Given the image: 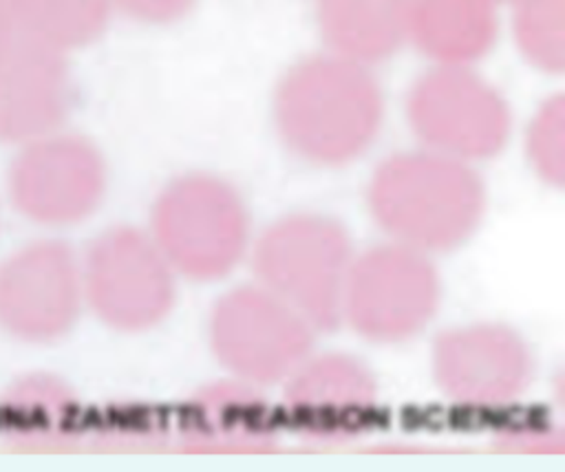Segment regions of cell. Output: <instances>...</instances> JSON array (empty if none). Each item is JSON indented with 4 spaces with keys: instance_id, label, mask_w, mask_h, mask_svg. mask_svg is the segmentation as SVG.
I'll use <instances>...</instances> for the list:
<instances>
[{
    "instance_id": "cell-21",
    "label": "cell",
    "mask_w": 565,
    "mask_h": 472,
    "mask_svg": "<svg viewBox=\"0 0 565 472\" xmlns=\"http://www.w3.org/2000/svg\"><path fill=\"white\" fill-rule=\"evenodd\" d=\"M194 0H113L126 13L146 22H170L181 18Z\"/></svg>"
},
{
    "instance_id": "cell-5",
    "label": "cell",
    "mask_w": 565,
    "mask_h": 472,
    "mask_svg": "<svg viewBox=\"0 0 565 472\" xmlns=\"http://www.w3.org/2000/svg\"><path fill=\"white\" fill-rule=\"evenodd\" d=\"M313 326L274 291L238 285L212 307L207 337L216 360L252 386L285 382L309 355Z\"/></svg>"
},
{
    "instance_id": "cell-3",
    "label": "cell",
    "mask_w": 565,
    "mask_h": 472,
    "mask_svg": "<svg viewBox=\"0 0 565 472\" xmlns=\"http://www.w3.org/2000/svg\"><path fill=\"white\" fill-rule=\"evenodd\" d=\"M342 223L327 214L294 212L269 223L254 243L256 280L305 315L313 329L342 320V291L353 260Z\"/></svg>"
},
{
    "instance_id": "cell-10",
    "label": "cell",
    "mask_w": 565,
    "mask_h": 472,
    "mask_svg": "<svg viewBox=\"0 0 565 472\" xmlns=\"http://www.w3.org/2000/svg\"><path fill=\"white\" fill-rule=\"evenodd\" d=\"M408 121L426 148L470 163L505 146L512 119L486 79L468 66L439 64L413 84Z\"/></svg>"
},
{
    "instance_id": "cell-13",
    "label": "cell",
    "mask_w": 565,
    "mask_h": 472,
    "mask_svg": "<svg viewBox=\"0 0 565 472\" xmlns=\"http://www.w3.org/2000/svg\"><path fill=\"white\" fill-rule=\"evenodd\" d=\"M62 53L20 33L0 53V141L22 146L60 128L73 97Z\"/></svg>"
},
{
    "instance_id": "cell-23",
    "label": "cell",
    "mask_w": 565,
    "mask_h": 472,
    "mask_svg": "<svg viewBox=\"0 0 565 472\" xmlns=\"http://www.w3.org/2000/svg\"><path fill=\"white\" fill-rule=\"evenodd\" d=\"M0 221H2V212H0Z\"/></svg>"
},
{
    "instance_id": "cell-8",
    "label": "cell",
    "mask_w": 565,
    "mask_h": 472,
    "mask_svg": "<svg viewBox=\"0 0 565 472\" xmlns=\"http://www.w3.org/2000/svg\"><path fill=\"white\" fill-rule=\"evenodd\" d=\"M108 185L99 150L77 135L49 132L20 146L7 170L15 214L40 227H73L104 201Z\"/></svg>"
},
{
    "instance_id": "cell-17",
    "label": "cell",
    "mask_w": 565,
    "mask_h": 472,
    "mask_svg": "<svg viewBox=\"0 0 565 472\" xmlns=\"http://www.w3.org/2000/svg\"><path fill=\"white\" fill-rule=\"evenodd\" d=\"M411 0H320L318 22L333 53L371 64L408 37Z\"/></svg>"
},
{
    "instance_id": "cell-7",
    "label": "cell",
    "mask_w": 565,
    "mask_h": 472,
    "mask_svg": "<svg viewBox=\"0 0 565 472\" xmlns=\"http://www.w3.org/2000/svg\"><path fill=\"white\" fill-rule=\"evenodd\" d=\"M84 307L115 331H146L174 304V269L148 232L115 225L79 256Z\"/></svg>"
},
{
    "instance_id": "cell-2",
    "label": "cell",
    "mask_w": 565,
    "mask_h": 472,
    "mask_svg": "<svg viewBox=\"0 0 565 472\" xmlns=\"http://www.w3.org/2000/svg\"><path fill=\"white\" fill-rule=\"evenodd\" d=\"M382 108V90L366 64L338 53L298 62L274 99L282 141L318 165L360 157L380 130Z\"/></svg>"
},
{
    "instance_id": "cell-22",
    "label": "cell",
    "mask_w": 565,
    "mask_h": 472,
    "mask_svg": "<svg viewBox=\"0 0 565 472\" xmlns=\"http://www.w3.org/2000/svg\"><path fill=\"white\" fill-rule=\"evenodd\" d=\"M15 37V29H13V22L7 13V7L4 2L0 0V53L7 49V44Z\"/></svg>"
},
{
    "instance_id": "cell-18",
    "label": "cell",
    "mask_w": 565,
    "mask_h": 472,
    "mask_svg": "<svg viewBox=\"0 0 565 472\" xmlns=\"http://www.w3.org/2000/svg\"><path fill=\"white\" fill-rule=\"evenodd\" d=\"M15 33L71 49L90 42L106 26L113 0H2Z\"/></svg>"
},
{
    "instance_id": "cell-14",
    "label": "cell",
    "mask_w": 565,
    "mask_h": 472,
    "mask_svg": "<svg viewBox=\"0 0 565 472\" xmlns=\"http://www.w3.org/2000/svg\"><path fill=\"white\" fill-rule=\"evenodd\" d=\"M181 435L188 448L207 452H258L276 439L267 404L241 379L201 390L183 415Z\"/></svg>"
},
{
    "instance_id": "cell-1",
    "label": "cell",
    "mask_w": 565,
    "mask_h": 472,
    "mask_svg": "<svg viewBox=\"0 0 565 472\" xmlns=\"http://www.w3.org/2000/svg\"><path fill=\"white\" fill-rule=\"evenodd\" d=\"M366 203L391 240L435 254L475 234L486 190L468 161L426 148L384 159L369 181Z\"/></svg>"
},
{
    "instance_id": "cell-20",
    "label": "cell",
    "mask_w": 565,
    "mask_h": 472,
    "mask_svg": "<svg viewBox=\"0 0 565 472\" xmlns=\"http://www.w3.org/2000/svg\"><path fill=\"white\" fill-rule=\"evenodd\" d=\"M527 159L534 172L550 185L565 179V104L556 95L545 101L527 128Z\"/></svg>"
},
{
    "instance_id": "cell-6",
    "label": "cell",
    "mask_w": 565,
    "mask_h": 472,
    "mask_svg": "<svg viewBox=\"0 0 565 472\" xmlns=\"http://www.w3.org/2000/svg\"><path fill=\"white\" fill-rule=\"evenodd\" d=\"M441 282L430 254L388 240L353 256L342 320L373 342L395 344L415 337L435 318Z\"/></svg>"
},
{
    "instance_id": "cell-19",
    "label": "cell",
    "mask_w": 565,
    "mask_h": 472,
    "mask_svg": "<svg viewBox=\"0 0 565 472\" xmlns=\"http://www.w3.org/2000/svg\"><path fill=\"white\" fill-rule=\"evenodd\" d=\"M565 0H516L514 37L521 53L541 71L561 73L565 64Z\"/></svg>"
},
{
    "instance_id": "cell-12",
    "label": "cell",
    "mask_w": 565,
    "mask_h": 472,
    "mask_svg": "<svg viewBox=\"0 0 565 472\" xmlns=\"http://www.w3.org/2000/svg\"><path fill=\"white\" fill-rule=\"evenodd\" d=\"M377 384L353 355H309L285 379V410L294 428L316 441L358 432L373 415Z\"/></svg>"
},
{
    "instance_id": "cell-11",
    "label": "cell",
    "mask_w": 565,
    "mask_h": 472,
    "mask_svg": "<svg viewBox=\"0 0 565 472\" xmlns=\"http://www.w3.org/2000/svg\"><path fill=\"white\" fill-rule=\"evenodd\" d=\"M430 364L439 390L468 410L508 408L532 382L525 340L497 322H470L439 333Z\"/></svg>"
},
{
    "instance_id": "cell-16",
    "label": "cell",
    "mask_w": 565,
    "mask_h": 472,
    "mask_svg": "<svg viewBox=\"0 0 565 472\" xmlns=\"http://www.w3.org/2000/svg\"><path fill=\"white\" fill-rule=\"evenodd\" d=\"M408 37L433 60L468 66L497 37L492 0H411Z\"/></svg>"
},
{
    "instance_id": "cell-15",
    "label": "cell",
    "mask_w": 565,
    "mask_h": 472,
    "mask_svg": "<svg viewBox=\"0 0 565 472\" xmlns=\"http://www.w3.org/2000/svg\"><path fill=\"white\" fill-rule=\"evenodd\" d=\"M79 437V404L71 386L35 373L0 393V439L20 450H60Z\"/></svg>"
},
{
    "instance_id": "cell-4",
    "label": "cell",
    "mask_w": 565,
    "mask_h": 472,
    "mask_svg": "<svg viewBox=\"0 0 565 472\" xmlns=\"http://www.w3.org/2000/svg\"><path fill=\"white\" fill-rule=\"evenodd\" d=\"M243 196L212 174L168 183L150 212V236L174 273L210 282L227 276L249 247Z\"/></svg>"
},
{
    "instance_id": "cell-9",
    "label": "cell",
    "mask_w": 565,
    "mask_h": 472,
    "mask_svg": "<svg viewBox=\"0 0 565 472\" xmlns=\"http://www.w3.org/2000/svg\"><path fill=\"white\" fill-rule=\"evenodd\" d=\"M84 311L79 256L60 238H33L0 260V331L24 344H51Z\"/></svg>"
},
{
    "instance_id": "cell-24",
    "label": "cell",
    "mask_w": 565,
    "mask_h": 472,
    "mask_svg": "<svg viewBox=\"0 0 565 472\" xmlns=\"http://www.w3.org/2000/svg\"><path fill=\"white\" fill-rule=\"evenodd\" d=\"M492 2H497V0H492Z\"/></svg>"
}]
</instances>
